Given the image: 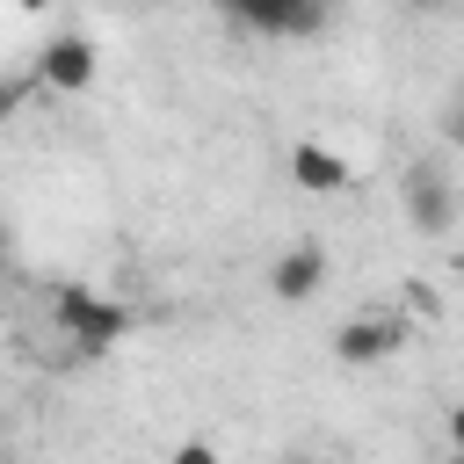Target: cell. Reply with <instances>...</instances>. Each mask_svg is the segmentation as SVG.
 <instances>
[{
  "mask_svg": "<svg viewBox=\"0 0 464 464\" xmlns=\"http://www.w3.org/2000/svg\"><path fill=\"white\" fill-rule=\"evenodd\" d=\"M51 319H58V334L72 341V355H109V348L130 334V312H123L116 297H102L94 283H58V290H51Z\"/></svg>",
  "mask_w": 464,
  "mask_h": 464,
  "instance_id": "1",
  "label": "cell"
},
{
  "mask_svg": "<svg viewBox=\"0 0 464 464\" xmlns=\"http://www.w3.org/2000/svg\"><path fill=\"white\" fill-rule=\"evenodd\" d=\"M232 22H239V29H254V36L297 44V36H319V29H326V7H319V0H239V7H232Z\"/></svg>",
  "mask_w": 464,
  "mask_h": 464,
  "instance_id": "2",
  "label": "cell"
},
{
  "mask_svg": "<svg viewBox=\"0 0 464 464\" xmlns=\"http://www.w3.org/2000/svg\"><path fill=\"white\" fill-rule=\"evenodd\" d=\"M399 203H406V225H413V232H428V239H442V232L457 225V188H450L435 167H406Z\"/></svg>",
  "mask_w": 464,
  "mask_h": 464,
  "instance_id": "3",
  "label": "cell"
},
{
  "mask_svg": "<svg viewBox=\"0 0 464 464\" xmlns=\"http://www.w3.org/2000/svg\"><path fill=\"white\" fill-rule=\"evenodd\" d=\"M36 80L51 87V94H80V87H94V44L87 36H51L44 44V58H36Z\"/></svg>",
  "mask_w": 464,
  "mask_h": 464,
  "instance_id": "4",
  "label": "cell"
},
{
  "mask_svg": "<svg viewBox=\"0 0 464 464\" xmlns=\"http://www.w3.org/2000/svg\"><path fill=\"white\" fill-rule=\"evenodd\" d=\"M392 348H406V326L392 319V312H370V319H341V334H334V355L341 362H384Z\"/></svg>",
  "mask_w": 464,
  "mask_h": 464,
  "instance_id": "5",
  "label": "cell"
},
{
  "mask_svg": "<svg viewBox=\"0 0 464 464\" xmlns=\"http://www.w3.org/2000/svg\"><path fill=\"white\" fill-rule=\"evenodd\" d=\"M319 290H326V254H319V246L276 254V268H268V297H276V304H304V297H319Z\"/></svg>",
  "mask_w": 464,
  "mask_h": 464,
  "instance_id": "6",
  "label": "cell"
},
{
  "mask_svg": "<svg viewBox=\"0 0 464 464\" xmlns=\"http://www.w3.org/2000/svg\"><path fill=\"white\" fill-rule=\"evenodd\" d=\"M290 181H297L304 196H341L355 174H348V160H341L334 145H312V138H297V145H290Z\"/></svg>",
  "mask_w": 464,
  "mask_h": 464,
  "instance_id": "7",
  "label": "cell"
},
{
  "mask_svg": "<svg viewBox=\"0 0 464 464\" xmlns=\"http://www.w3.org/2000/svg\"><path fill=\"white\" fill-rule=\"evenodd\" d=\"M167 464H225V457H218L210 442H174V457H167Z\"/></svg>",
  "mask_w": 464,
  "mask_h": 464,
  "instance_id": "8",
  "label": "cell"
},
{
  "mask_svg": "<svg viewBox=\"0 0 464 464\" xmlns=\"http://www.w3.org/2000/svg\"><path fill=\"white\" fill-rule=\"evenodd\" d=\"M442 138H450V145H464V87H457V94H450V109H442Z\"/></svg>",
  "mask_w": 464,
  "mask_h": 464,
  "instance_id": "9",
  "label": "cell"
},
{
  "mask_svg": "<svg viewBox=\"0 0 464 464\" xmlns=\"http://www.w3.org/2000/svg\"><path fill=\"white\" fill-rule=\"evenodd\" d=\"M450 435H457V450H464V399H457V413H450Z\"/></svg>",
  "mask_w": 464,
  "mask_h": 464,
  "instance_id": "10",
  "label": "cell"
},
{
  "mask_svg": "<svg viewBox=\"0 0 464 464\" xmlns=\"http://www.w3.org/2000/svg\"><path fill=\"white\" fill-rule=\"evenodd\" d=\"M7 109H14V87H0V116H7Z\"/></svg>",
  "mask_w": 464,
  "mask_h": 464,
  "instance_id": "11",
  "label": "cell"
},
{
  "mask_svg": "<svg viewBox=\"0 0 464 464\" xmlns=\"http://www.w3.org/2000/svg\"><path fill=\"white\" fill-rule=\"evenodd\" d=\"M283 464H312V457H283Z\"/></svg>",
  "mask_w": 464,
  "mask_h": 464,
  "instance_id": "12",
  "label": "cell"
},
{
  "mask_svg": "<svg viewBox=\"0 0 464 464\" xmlns=\"http://www.w3.org/2000/svg\"><path fill=\"white\" fill-rule=\"evenodd\" d=\"M0 254H7V232H0Z\"/></svg>",
  "mask_w": 464,
  "mask_h": 464,
  "instance_id": "13",
  "label": "cell"
}]
</instances>
